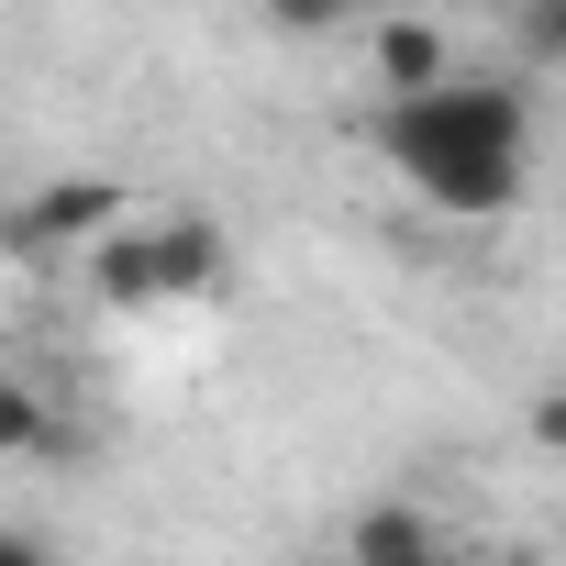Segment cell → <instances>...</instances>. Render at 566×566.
I'll use <instances>...</instances> for the list:
<instances>
[{"label":"cell","instance_id":"obj_4","mask_svg":"<svg viewBox=\"0 0 566 566\" xmlns=\"http://www.w3.org/2000/svg\"><path fill=\"white\" fill-rule=\"evenodd\" d=\"M145 233H156V290H167V301H211L222 277H233V244H222L211 211H167V222H145Z\"/></svg>","mask_w":566,"mask_h":566},{"label":"cell","instance_id":"obj_9","mask_svg":"<svg viewBox=\"0 0 566 566\" xmlns=\"http://www.w3.org/2000/svg\"><path fill=\"white\" fill-rule=\"evenodd\" d=\"M345 12H356V0H266V23H277V34H334Z\"/></svg>","mask_w":566,"mask_h":566},{"label":"cell","instance_id":"obj_8","mask_svg":"<svg viewBox=\"0 0 566 566\" xmlns=\"http://www.w3.org/2000/svg\"><path fill=\"white\" fill-rule=\"evenodd\" d=\"M511 34H522V67H555V56H566V0H522Z\"/></svg>","mask_w":566,"mask_h":566},{"label":"cell","instance_id":"obj_1","mask_svg":"<svg viewBox=\"0 0 566 566\" xmlns=\"http://www.w3.org/2000/svg\"><path fill=\"white\" fill-rule=\"evenodd\" d=\"M378 145L389 167L455 211V222H500L522 189H533V90L522 78H433V90H400L378 112Z\"/></svg>","mask_w":566,"mask_h":566},{"label":"cell","instance_id":"obj_5","mask_svg":"<svg viewBox=\"0 0 566 566\" xmlns=\"http://www.w3.org/2000/svg\"><path fill=\"white\" fill-rule=\"evenodd\" d=\"M345 555L356 566H455V544H444V522L422 500H367L356 533H345Z\"/></svg>","mask_w":566,"mask_h":566},{"label":"cell","instance_id":"obj_2","mask_svg":"<svg viewBox=\"0 0 566 566\" xmlns=\"http://www.w3.org/2000/svg\"><path fill=\"white\" fill-rule=\"evenodd\" d=\"M112 222H123V189L112 178H45L23 211H0V255H78Z\"/></svg>","mask_w":566,"mask_h":566},{"label":"cell","instance_id":"obj_3","mask_svg":"<svg viewBox=\"0 0 566 566\" xmlns=\"http://www.w3.org/2000/svg\"><path fill=\"white\" fill-rule=\"evenodd\" d=\"M78 266H90V301H101V312H167V290H156V233H145L134 211H123L112 233H90Z\"/></svg>","mask_w":566,"mask_h":566},{"label":"cell","instance_id":"obj_11","mask_svg":"<svg viewBox=\"0 0 566 566\" xmlns=\"http://www.w3.org/2000/svg\"><path fill=\"white\" fill-rule=\"evenodd\" d=\"M389 12H422V0H389Z\"/></svg>","mask_w":566,"mask_h":566},{"label":"cell","instance_id":"obj_6","mask_svg":"<svg viewBox=\"0 0 566 566\" xmlns=\"http://www.w3.org/2000/svg\"><path fill=\"white\" fill-rule=\"evenodd\" d=\"M444 67H455V45H444L422 12H378V90H389V101H400V90H433Z\"/></svg>","mask_w":566,"mask_h":566},{"label":"cell","instance_id":"obj_7","mask_svg":"<svg viewBox=\"0 0 566 566\" xmlns=\"http://www.w3.org/2000/svg\"><path fill=\"white\" fill-rule=\"evenodd\" d=\"M56 433V411H45V389L34 378H0V455H34Z\"/></svg>","mask_w":566,"mask_h":566},{"label":"cell","instance_id":"obj_10","mask_svg":"<svg viewBox=\"0 0 566 566\" xmlns=\"http://www.w3.org/2000/svg\"><path fill=\"white\" fill-rule=\"evenodd\" d=\"M0 566H56V544H45V533H23V522H0Z\"/></svg>","mask_w":566,"mask_h":566}]
</instances>
